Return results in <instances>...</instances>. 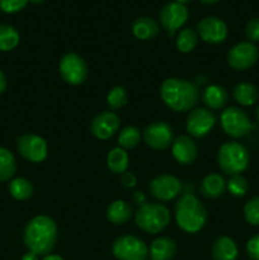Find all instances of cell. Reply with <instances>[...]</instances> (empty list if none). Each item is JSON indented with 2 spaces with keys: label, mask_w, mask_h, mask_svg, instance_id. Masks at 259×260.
Wrapping results in <instances>:
<instances>
[{
  "label": "cell",
  "mask_w": 259,
  "mask_h": 260,
  "mask_svg": "<svg viewBox=\"0 0 259 260\" xmlns=\"http://www.w3.org/2000/svg\"><path fill=\"white\" fill-rule=\"evenodd\" d=\"M134 202L137 203L139 206L145 205V202H146V196L144 194V192H135L134 193Z\"/></svg>",
  "instance_id": "cell-38"
},
{
  "label": "cell",
  "mask_w": 259,
  "mask_h": 260,
  "mask_svg": "<svg viewBox=\"0 0 259 260\" xmlns=\"http://www.w3.org/2000/svg\"><path fill=\"white\" fill-rule=\"evenodd\" d=\"M128 164V154L122 147H114L107 155V165L114 174H123L124 172H127Z\"/></svg>",
  "instance_id": "cell-24"
},
{
  "label": "cell",
  "mask_w": 259,
  "mask_h": 260,
  "mask_svg": "<svg viewBox=\"0 0 259 260\" xmlns=\"http://www.w3.org/2000/svg\"><path fill=\"white\" fill-rule=\"evenodd\" d=\"M221 127L228 136L240 139L251 131L253 124L245 112L236 107H230L221 114Z\"/></svg>",
  "instance_id": "cell-8"
},
{
  "label": "cell",
  "mask_w": 259,
  "mask_h": 260,
  "mask_svg": "<svg viewBox=\"0 0 259 260\" xmlns=\"http://www.w3.org/2000/svg\"><path fill=\"white\" fill-rule=\"evenodd\" d=\"M202 102L210 109H222L229 102V94L220 85H210L202 91Z\"/></svg>",
  "instance_id": "cell-20"
},
{
  "label": "cell",
  "mask_w": 259,
  "mask_h": 260,
  "mask_svg": "<svg viewBox=\"0 0 259 260\" xmlns=\"http://www.w3.org/2000/svg\"><path fill=\"white\" fill-rule=\"evenodd\" d=\"M7 85H8L7 76H5V74L3 73L2 70H0V95H2V94L5 91V89H7Z\"/></svg>",
  "instance_id": "cell-39"
},
{
  "label": "cell",
  "mask_w": 259,
  "mask_h": 260,
  "mask_svg": "<svg viewBox=\"0 0 259 260\" xmlns=\"http://www.w3.org/2000/svg\"><path fill=\"white\" fill-rule=\"evenodd\" d=\"M234 99L241 106H253L258 101V89L250 83H239L233 90Z\"/></svg>",
  "instance_id": "cell-25"
},
{
  "label": "cell",
  "mask_w": 259,
  "mask_h": 260,
  "mask_svg": "<svg viewBox=\"0 0 259 260\" xmlns=\"http://www.w3.org/2000/svg\"><path fill=\"white\" fill-rule=\"evenodd\" d=\"M150 193L157 201H170L180 194L182 184L177 177L170 174H161L150 182Z\"/></svg>",
  "instance_id": "cell-12"
},
{
  "label": "cell",
  "mask_w": 259,
  "mask_h": 260,
  "mask_svg": "<svg viewBox=\"0 0 259 260\" xmlns=\"http://www.w3.org/2000/svg\"><path fill=\"white\" fill-rule=\"evenodd\" d=\"M244 216L248 223L253 226L259 225V196L253 197L246 202L244 207Z\"/></svg>",
  "instance_id": "cell-33"
},
{
  "label": "cell",
  "mask_w": 259,
  "mask_h": 260,
  "mask_svg": "<svg viewBox=\"0 0 259 260\" xmlns=\"http://www.w3.org/2000/svg\"><path fill=\"white\" fill-rule=\"evenodd\" d=\"M19 154L30 162H42L48 155V147L45 140L35 134H25L17 140Z\"/></svg>",
  "instance_id": "cell-10"
},
{
  "label": "cell",
  "mask_w": 259,
  "mask_h": 260,
  "mask_svg": "<svg viewBox=\"0 0 259 260\" xmlns=\"http://www.w3.org/2000/svg\"><path fill=\"white\" fill-rule=\"evenodd\" d=\"M245 35L250 42L259 41V18H253L248 22L245 27Z\"/></svg>",
  "instance_id": "cell-35"
},
{
  "label": "cell",
  "mask_w": 259,
  "mask_h": 260,
  "mask_svg": "<svg viewBox=\"0 0 259 260\" xmlns=\"http://www.w3.org/2000/svg\"><path fill=\"white\" fill-rule=\"evenodd\" d=\"M246 253L253 260H259V235L253 236L246 244Z\"/></svg>",
  "instance_id": "cell-36"
},
{
  "label": "cell",
  "mask_w": 259,
  "mask_h": 260,
  "mask_svg": "<svg viewBox=\"0 0 259 260\" xmlns=\"http://www.w3.org/2000/svg\"><path fill=\"white\" fill-rule=\"evenodd\" d=\"M198 45V35L192 28L180 30L177 37V48L183 53L192 52Z\"/></svg>",
  "instance_id": "cell-29"
},
{
  "label": "cell",
  "mask_w": 259,
  "mask_h": 260,
  "mask_svg": "<svg viewBox=\"0 0 259 260\" xmlns=\"http://www.w3.org/2000/svg\"><path fill=\"white\" fill-rule=\"evenodd\" d=\"M160 96L170 109L175 112L190 111L200 99V91L195 84L184 79L170 78L160 86Z\"/></svg>",
  "instance_id": "cell-2"
},
{
  "label": "cell",
  "mask_w": 259,
  "mask_h": 260,
  "mask_svg": "<svg viewBox=\"0 0 259 260\" xmlns=\"http://www.w3.org/2000/svg\"><path fill=\"white\" fill-rule=\"evenodd\" d=\"M144 140L149 147L154 150H165L174 141L172 127L161 121L149 124L144 131Z\"/></svg>",
  "instance_id": "cell-13"
},
{
  "label": "cell",
  "mask_w": 259,
  "mask_h": 260,
  "mask_svg": "<svg viewBox=\"0 0 259 260\" xmlns=\"http://www.w3.org/2000/svg\"><path fill=\"white\" fill-rule=\"evenodd\" d=\"M226 188V183L220 174H208L201 183V192L206 198H218L223 193Z\"/></svg>",
  "instance_id": "cell-23"
},
{
  "label": "cell",
  "mask_w": 259,
  "mask_h": 260,
  "mask_svg": "<svg viewBox=\"0 0 259 260\" xmlns=\"http://www.w3.org/2000/svg\"><path fill=\"white\" fill-rule=\"evenodd\" d=\"M121 183L124 188H134L136 185L137 179L132 173L124 172L123 174H121Z\"/></svg>",
  "instance_id": "cell-37"
},
{
  "label": "cell",
  "mask_w": 259,
  "mask_h": 260,
  "mask_svg": "<svg viewBox=\"0 0 259 260\" xmlns=\"http://www.w3.org/2000/svg\"><path fill=\"white\" fill-rule=\"evenodd\" d=\"M188 19V9L185 5L177 2L167 3L160 10V23L168 30L169 36H174L175 30L182 27Z\"/></svg>",
  "instance_id": "cell-14"
},
{
  "label": "cell",
  "mask_w": 259,
  "mask_h": 260,
  "mask_svg": "<svg viewBox=\"0 0 259 260\" xmlns=\"http://www.w3.org/2000/svg\"><path fill=\"white\" fill-rule=\"evenodd\" d=\"M198 36L205 42L211 45H218L222 43L228 38V25L223 20L216 17H206L198 23L197 25Z\"/></svg>",
  "instance_id": "cell-15"
},
{
  "label": "cell",
  "mask_w": 259,
  "mask_h": 260,
  "mask_svg": "<svg viewBox=\"0 0 259 260\" xmlns=\"http://www.w3.org/2000/svg\"><path fill=\"white\" fill-rule=\"evenodd\" d=\"M175 220L183 231L196 234L207 221V211L196 196L185 193L175 203Z\"/></svg>",
  "instance_id": "cell-3"
},
{
  "label": "cell",
  "mask_w": 259,
  "mask_h": 260,
  "mask_svg": "<svg viewBox=\"0 0 259 260\" xmlns=\"http://www.w3.org/2000/svg\"><path fill=\"white\" fill-rule=\"evenodd\" d=\"M259 51L251 42H240L228 52V63L231 69L238 71L248 70L256 63Z\"/></svg>",
  "instance_id": "cell-9"
},
{
  "label": "cell",
  "mask_w": 259,
  "mask_h": 260,
  "mask_svg": "<svg viewBox=\"0 0 259 260\" xmlns=\"http://www.w3.org/2000/svg\"><path fill=\"white\" fill-rule=\"evenodd\" d=\"M28 2H29V3H32V4H36V5H38V4H42V3L45 2V0H28Z\"/></svg>",
  "instance_id": "cell-43"
},
{
  "label": "cell",
  "mask_w": 259,
  "mask_h": 260,
  "mask_svg": "<svg viewBox=\"0 0 259 260\" xmlns=\"http://www.w3.org/2000/svg\"><path fill=\"white\" fill-rule=\"evenodd\" d=\"M127 101H128V94L123 86H114L107 95V104L112 111H117L124 107Z\"/></svg>",
  "instance_id": "cell-31"
},
{
  "label": "cell",
  "mask_w": 259,
  "mask_h": 260,
  "mask_svg": "<svg viewBox=\"0 0 259 260\" xmlns=\"http://www.w3.org/2000/svg\"><path fill=\"white\" fill-rule=\"evenodd\" d=\"M215 123L216 117L210 109L197 108L188 114L185 127L190 136L195 139H202L213 128Z\"/></svg>",
  "instance_id": "cell-11"
},
{
  "label": "cell",
  "mask_w": 259,
  "mask_h": 260,
  "mask_svg": "<svg viewBox=\"0 0 259 260\" xmlns=\"http://www.w3.org/2000/svg\"><path fill=\"white\" fill-rule=\"evenodd\" d=\"M33 185L25 178H15L9 183V193L14 200L17 201H27L32 197Z\"/></svg>",
  "instance_id": "cell-26"
},
{
  "label": "cell",
  "mask_w": 259,
  "mask_h": 260,
  "mask_svg": "<svg viewBox=\"0 0 259 260\" xmlns=\"http://www.w3.org/2000/svg\"><path fill=\"white\" fill-rule=\"evenodd\" d=\"M57 225L51 217L36 216L27 223L23 233V241L28 250L40 255H48L57 243Z\"/></svg>",
  "instance_id": "cell-1"
},
{
  "label": "cell",
  "mask_w": 259,
  "mask_h": 260,
  "mask_svg": "<svg viewBox=\"0 0 259 260\" xmlns=\"http://www.w3.org/2000/svg\"><path fill=\"white\" fill-rule=\"evenodd\" d=\"M226 187H228V190L230 192L231 196L240 198L246 194L249 184H248V180H246L243 175L238 174V175H233V177L229 179L228 185H226Z\"/></svg>",
  "instance_id": "cell-32"
},
{
  "label": "cell",
  "mask_w": 259,
  "mask_h": 260,
  "mask_svg": "<svg viewBox=\"0 0 259 260\" xmlns=\"http://www.w3.org/2000/svg\"><path fill=\"white\" fill-rule=\"evenodd\" d=\"M159 24L156 20L149 17H140L132 23V32L135 37L141 41L151 40L159 35Z\"/></svg>",
  "instance_id": "cell-21"
},
{
  "label": "cell",
  "mask_w": 259,
  "mask_h": 260,
  "mask_svg": "<svg viewBox=\"0 0 259 260\" xmlns=\"http://www.w3.org/2000/svg\"><path fill=\"white\" fill-rule=\"evenodd\" d=\"M140 140H141V132L137 127L134 126H128V127H124L121 132H119V136H118V145L119 147L124 150H128V149H134L139 145Z\"/></svg>",
  "instance_id": "cell-30"
},
{
  "label": "cell",
  "mask_w": 259,
  "mask_h": 260,
  "mask_svg": "<svg viewBox=\"0 0 259 260\" xmlns=\"http://www.w3.org/2000/svg\"><path fill=\"white\" fill-rule=\"evenodd\" d=\"M238 254L235 241L229 236H220L212 245L213 260H236Z\"/></svg>",
  "instance_id": "cell-19"
},
{
  "label": "cell",
  "mask_w": 259,
  "mask_h": 260,
  "mask_svg": "<svg viewBox=\"0 0 259 260\" xmlns=\"http://www.w3.org/2000/svg\"><path fill=\"white\" fill-rule=\"evenodd\" d=\"M17 170L14 155L5 147H0V182H7Z\"/></svg>",
  "instance_id": "cell-27"
},
{
  "label": "cell",
  "mask_w": 259,
  "mask_h": 260,
  "mask_svg": "<svg viewBox=\"0 0 259 260\" xmlns=\"http://www.w3.org/2000/svg\"><path fill=\"white\" fill-rule=\"evenodd\" d=\"M19 43V33L13 25L0 24V51L14 50Z\"/></svg>",
  "instance_id": "cell-28"
},
{
  "label": "cell",
  "mask_w": 259,
  "mask_h": 260,
  "mask_svg": "<svg viewBox=\"0 0 259 260\" xmlns=\"http://www.w3.org/2000/svg\"><path fill=\"white\" fill-rule=\"evenodd\" d=\"M119 118L113 112H102L96 114L90 123L93 136L99 140H108L118 131Z\"/></svg>",
  "instance_id": "cell-16"
},
{
  "label": "cell",
  "mask_w": 259,
  "mask_h": 260,
  "mask_svg": "<svg viewBox=\"0 0 259 260\" xmlns=\"http://www.w3.org/2000/svg\"><path fill=\"white\" fill-rule=\"evenodd\" d=\"M218 167L229 175L241 174L249 167V152L239 142H226L218 149Z\"/></svg>",
  "instance_id": "cell-5"
},
{
  "label": "cell",
  "mask_w": 259,
  "mask_h": 260,
  "mask_svg": "<svg viewBox=\"0 0 259 260\" xmlns=\"http://www.w3.org/2000/svg\"><path fill=\"white\" fill-rule=\"evenodd\" d=\"M151 260H172L177 254V245L170 238H159L150 246Z\"/></svg>",
  "instance_id": "cell-18"
},
{
  "label": "cell",
  "mask_w": 259,
  "mask_h": 260,
  "mask_svg": "<svg viewBox=\"0 0 259 260\" xmlns=\"http://www.w3.org/2000/svg\"><path fill=\"white\" fill-rule=\"evenodd\" d=\"M112 251L117 260H147L149 256L146 244L134 235H123L116 239Z\"/></svg>",
  "instance_id": "cell-7"
},
{
  "label": "cell",
  "mask_w": 259,
  "mask_h": 260,
  "mask_svg": "<svg viewBox=\"0 0 259 260\" xmlns=\"http://www.w3.org/2000/svg\"><path fill=\"white\" fill-rule=\"evenodd\" d=\"M20 260H38V255L37 254L32 253V251H28V253H25L24 255L22 256Z\"/></svg>",
  "instance_id": "cell-40"
},
{
  "label": "cell",
  "mask_w": 259,
  "mask_h": 260,
  "mask_svg": "<svg viewBox=\"0 0 259 260\" xmlns=\"http://www.w3.org/2000/svg\"><path fill=\"white\" fill-rule=\"evenodd\" d=\"M172 152L174 159L182 165H190L197 157L198 149L195 140L189 136H178L172 144Z\"/></svg>",
  "instance_id": "cell-17"
},
{
  "label": "cell",
  "mask_w": 259,
  "mask_h": 260,
  "mask_svg": "<svg viewBox=\"0 0 259 260\" xmlns=\"http://www.w3.org/2000/svg\"><path fill=\"white\" fill-rule=\"evenodd\" d=\"M175 2L179 3V4L184 5V4H188V3H190V2H192V0H175Z\"/></svg>",
  "instance_id": "cell-44"
},
{
  "label": "cell",
  "mask_w": 259,
  "mask_h": 260,
  "mask_svg": "<svg viewBox=\"0 0 259 260\" xmlns=\"http://www.w3.org/2000/svg\"><path fill=\"white\" fill-rule=\"evenodd\" d=\"M58 71L66 84L70 85H80L88 78V65L85 60L78 53L69 52L62 56L58 65Z\"/></svg>",
  "instance_id": "cell-6"
},
{
  "label": "cell",
  "mask_w": 259,
  "mask_h": 260,
  "mask_svg": "<svg viewBox=\"0 0 259 260\" xmlns=\"http://www.w3.org/2000/svg\"><path fill=\"white\" fill-rule=\"evenodd\" d=\"M132 216V207L124 201H114L107 208V218L113 225H124Z\"/></svg>",
  "instance_id": "cell-22"
},
{
  "label": "cell",
  "mask_w": 259,
  "mask_h": 260,
  "mask_svg": "<svg viewBox=\"0 0 259 260\" xmlns=\"http://www.w3.org/2000/svg\"><path fill=\"white\" fill-rule=\"evenodd\" d=\"M43 260H65L63 258H61L60 255H55V254H48V255H46Z\"/></svg>",
  "instance_id": "cell-41"
},
{
  "label": "cell",
  "mask_w": 259,
  "mask_h": 260,
  "mask_svg": "<svg viewBox=\"0 0 259 260\" xmlns=\"http://www.w3.org/2000/svg\"><path fill=\"white\" fill-rule=\"evenodd\" d=\"M136 225L147 234H157L164 230L170 222L168 207L157 202L145 203L140 206L135 215Z\"/></svg>",
  "instance_id": "cell-4"
},
{
  "label": "cell",
  "mask_w": 259,
  "mask_h": 260,
  "mask_svg": "<svg viewBox=\"0 0 259 260\" xmlns=\"http://www.w3.org/2000/svg\"><path fill=\"white\" fill-rule=\"evenodd\" d=\"M256 118H258V121H259V107H258V109H256Z\"/></svg>",
  "instance_id": "cell-45"
},
{
  "label": "cell",
  "mask_w": 259,
  "mask_h": 260,
  "mask_svg": "<svg viewBox=\"0 0 259 260\" xmlns=\"http://www.w3.org/2000/svg\"><path fill=\"white\" fill-rule=\"evenodd\" d=\"M200 2L206 5H212V4H216L217 2H220V0H200Z\"/></svg>",
  "instance_id": "cell-42"
},
{
  "label": "cell",
  "mask_w": 259,
  "mask_h": 260,
  "mask_svg": "<svg viewBox=\"0 0 259 260\" xmlns=\"http://www.w3.org/2000/svg\"><path fill=\"white\" fill-rule=\"evenodd\" d=\"M28 0H0V10L8 14L18 13L27 5Z\"/></svg>",
  "instance_id": "cell-34"
}]
</instances>
